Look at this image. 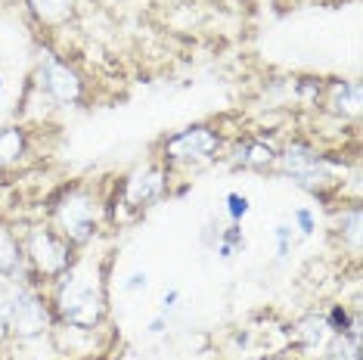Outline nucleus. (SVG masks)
<instances>
[{"label": "nucleus", "mask_w": 363, "mask_h": 360, "mask_svg": "<svg viewBox=\"0 0 363 360\" xmlns=\"http://www.w3.org/2000/svg\"><path fill=\"white\" fill-rule=\"evenodd\" d=\"M56 314L62 317L65 326L78 330H94L106 317V292L103 283L96 280V270L84 264L69 267L56 280Z\"/></svg>", "instance_id": "obj_1"}, {"label": "nucleus", "mask_w": 363, "mask_h": 360, "mask_svg": "<svg viewBox=\"0 0 363 360\" xmlns=\"http://www.w3.org/2000/svg\"><path fill=\"white\" fill-rule=\"evenodd\" d=\"M96 220H100V202L87 186H72L53 202V224L56 233L72 245H84L96 236Z\"/></svg>", "instance_id": "obj_2"}, {"label": "nucleus", "mask_w": 363, "mask_h": 360, "mask_svg": "<svg viewBox=\"0 0 363 360\" xmlns=\"http://www.w3.org/2000/svg\"><path fill=\"white\" fill-rule=\"evenodd\" d=\"M26 258L40 276L60 280L65 270L72 267V242L62 240L56 230L35 227L26 240Z\"/></svg>", "instance_id": "obj_3"}, {"label": "nucleus", "mask_w": 363, "mask_h": 360, "mask_svg": "<svg viewBox=\"0 0 363 360\" xmlns=\"http://www.w3.org/2000/svg\"><path fill=\"white\" fill-rule=\"evenodd\" d=\"M50 326V310H47V301L31 289H19L13 301V314H10V330L19 335V339H38V335L47 332Z\"/></svg>", "instance_id": "obj_4"}, {"label": "nucleus", "mask_w": 363, "mask_h": 360, "mask_svg": "<svg viewBox=\"0 0 363 360\" xmlns=\"http://www.w3.org/2000/svg\"><path fill=\"white\" fill-rule=\"evenodd\" d=\"M220 150V134L205 125H193L180 134L168 137L164 140V155L174 162H184V159H211L214 152Z\"/></svg>", "instance_id": "obj_5"}, {"label": "nucleus", "mask_w": 363, "mask_h": 360, "mask_svg": "<svg viewBox=\"0 0 363 360\" xmlns=\"http://www.w3.org/2000/svg\"><path fill=\"white\" fill-rule=\"evenodd\" d=\"M40 87L47 90V96L56 103H78L81 100V78L75 69H69L62 60L47 56L44 69H40Z\"/></svg>", "instance_id": "obj_6"}, {"label": "nucleus", "mask_w": 363, "mask_h": 360, "mask_svg": "<svg viewBox=\"0 0 363 360\" xmlns=\"http://www.w3.org/2000/svg\"><path fill=\"white\" fill-rule=\"evenodd\" d=\"M159 193H162V171L159 168L137 171L125 186V196H128L130 206H146V202H152Z\"/></svg>", "instance_id": "obj_7"}, {"label": "nucleus", "mask_w": 363, "mask_h": 360, "mask_svg": "<svg viewBox=\"0 0 363 360\" xmlns=\"http://www.w3.org/2000/svg\"><path fill=\"white\" fill-rule=\"evenodd\" d=\"M326 106L342 116H357L360 112V84L357 81H333L329 84V100Z\"/></svg>", "instance_id": "obj_8"}, {"label": "nucleus", "mask_w": 363, "mask_h": 360, "mask_svg": "<svg viewBox=\"0 0 363 360\" xmlns=\"http://www.w3.org/2000/svg\"><path fill=\"white\" fill-rule=\"evenodd\" d=\"M31 6V13L38 16L44 26H65V22L75 16V0H26Z\"/></svg>", "instance_id": "obj_9"}, {"label": "nucleus", "mask_w": 363, "mask_h": 360, "mask_svg": "<svg viewBox=\"0 0 363 360\" xmlns=\"http://www.w3.org/2000/svg\"><path fill=\"white\" fill-rule=\"evenodd\" d=\"M22 258H26V252H22V245L16 242V236L0 227V276L19 274V270H22Z\"/></svg>", "instance_id": "obj_10"}, {"label": "nucleus", "mask_w": 363, "mask_h": 360, "mask_svg": "<svg viewBox=\"0 0 363 360\" xmlns=\"http://www.w3.org/2000/svg\"><path fill=\"white\" fill-rule=\"evenodd\" d=\"M26 155V134L19 128H0V165H16Z\"/></svg>", "instance_id": "obj_11"}, {"label": "nucleus", "mask_w": 363, "mask_h": 360, "mask_svg": "<svg viewBox=\"0 0 363 360\" xmlns=\"http://www.w3.org/2000/svg\"><path fill=\"white\" fill-rule=\"evenodd\" d=\"M277 159H279V155H277L274 146L261 143V140L245 143L242 152H239V162H242V165H249V168H267V165H274Z\"/></svg>", "instance_id": "obj_12"}, {"label": "nucleus", "mask_w": 363, "mask_h": 360, "mask_svg": "<svg viewBox=\"0 0 363 360\" xmlns=\"http://www.w3.org/2000/svg\"><path fill=\"white\" fill-rule=\"evenodd\" d=\"M298 335H301V342L308 348H326V342H329V326L323 317H308V320H301L298 326Z\"/></svg>", "instance_id": "obj_13"}, {"label": "nucleus", "mask_w": 363, "mask_h": 360, "mask_svg": "<svg viewBox=\"0 0 363 360\" xmlns=\"http://www.w3.org/2000/svg\"><path fill=\"white\" fill-rule=\"evenodd\" d=\"M326 326H329V332H335V335H348V330H351L348 310H345L342 305H335L333 310H329V317H326Z\"/></svg>", "instance_id": "obj_14"}, {"label": "nucleus", "mask_w": 363, "mask_h": 360, "mask_svg": "<svg viewBox=\"0 0 363 360\" xmlns=\"http://www.w3.org/2000/svg\"><path fill=\"white\" fill-rule=\"evenodd\" d=\"M249 208H252L249 196H242V193H230V196H227V215L233 218V224L249 215Z\"/></svg>", "instance_id": "obj_15"}, {"label": "nucleus", "mask_w": 363, "mask_h": 360, "mask_svg": "<svg viewBox=\"0 0 363 360\" xmlns=\"http://www.w3.org/2000/svg\"><path fill=\"white\" fill-rule=\"evenodd\" d=\"M295 227L301 230V236H313V230H317V218H313V211L308 206H301V208H295Z\"/></svg>", "instance_id": "obj_16"}, {"label": "nucleus", "mask_w": 363, "mask_h": 360, "mask_svg": "<svg viewBox=\"0 0 363 360\" xmlns=\"http://www.w3.org/2000/svg\"><path fill=\"white\" fill-rule=\"evenodd\" d=\"M220 242L224 245H230V249H245V236H242V230H239V224H233V227H227L224 233H220Z\"/></svg>", "instance_id": "obj_17"}, {"label": "nucleus", "mask_w": 363, "mask_h": 360, "mask_svg": "<svg viewBox=\"0 0 363 360\" xmlns=\"http://www.w3.org/2000/svg\"><path fill=\"white\" fill-rule=\"evenodd\" d=\"M345 218H348V227H345V233H348V240L357 245L360 242V208H351Z\"/></svg>", "instance_id": "obj_18"}, {"label": "nucleus", "mask_w": 363, "mask_h": 360, "mask_svg": "<svg viewBox=\"0 0 363 360\" xmlns=\"http://www.w3.org/2000/svg\"><path fill=\"white\" fill-rule=\"evenodd\" d=\"M289 240H292V227H289V224H279V227H277V255H279V258L289 255Z\"/></svg>", "instance_id": "obj_19"}, {"label": "nucleus", "mask_w": 363, "mask_h": 360, "mask_svg": "<svg viewBox=\"0 0 363 360\" xmlns=\"http://www.w3.org/2000/svg\"><path fill=\"white\" fill-rule=\"evenodd\" d=\"M177 301H180V292H177V289H168V292L162 296V310H164V314H168V310H174Z\"/></svg>", "instance_id": "obj_20"}, {"label": "nucleus", "mask_w": 363, "mask_h": 360, "mask_svg": "<svg viewBox=\"0 0 363 360\" xmlns=\"http://www.w3.org/2000/svg\"><path fill=\"white\" fill-rule=\"evenodd\" d=\"M137 289H146V274H130V280L125 283V292H137Z\"/></svg>", "instance_id": "obj_21"}, {"label": "nucleus", "mask_w": 363, "mask_h": 360, "mask_svg": "<svg viewBox=\"0 0 363 360\" xmlns=\"http://www.w3.org/2000/svg\"><path fill=\"white\" fill-rule=\"evenodd\" d=\"M164 330H168V317H164V314L155 317V320L150 323V335H162Z\"/></svg>", "instance_id": "obj_22"}, {"label": "nucleus", "mask_w": 363, "mask_h": 360, "mask_svg": "<svg viewBox=\"0 0 363 360\" xmlns=\"http://www.w3.org/2000/svg\"><path fill=\"white\" fill-rule=\"evenodd\" d=\"M218 255L227 261V258H233V249H230V245H224V242H218Z\"/></svg>", "instance_id": "obj_23"}, {"label": "nucleus", "mask_w": 363, "mask_h": 360, "mask_svg": "<svg viewBox=\"0 0 363 360\" xmlns=\"http://www.w3.org/2000/svg\"><path fill=\"white\" fill-rule=\"evenodd\" d=\"M0 90H4V78H0Z\"/></svg>", "instance_id": "obj_24"}]
</instances>
